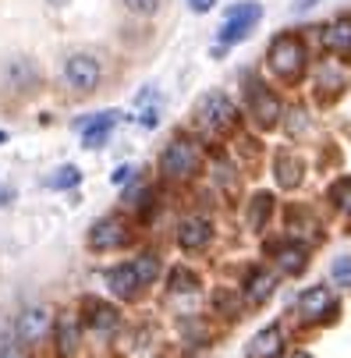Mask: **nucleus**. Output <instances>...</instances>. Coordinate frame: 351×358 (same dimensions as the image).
Returning a JSON list of instances; mask_svg holds the SVG:
<instances>
[{"mask_svg":"<svg viewBox=\"0 0 351 358\" xmlns=\"http://www.w3.org/2000/svg\"><path fill=\"white\" fill-rule=\"evenodd\" d=\"M306 64H309V50L306 43L298 39L294 32H284L270 43V71L284 82H298L306 75Z\"/></svg>","mask_w":351,"mask_h":358,"instance_id":"1","label":"nucleus"},{"mask_svg":"<svg viewBox=\"0 0 351 358\" xmlns=\"http://www.w3.org/2000/svg\"><path fill=\"white\" fill-rule=\"evenodd\" d=\"M199 167H203V149L195 145V138H174L160 152V174L167 181H188Z\"/></svg>","mask_w":351,"mask_h":358,"instance_id":"2","label":"nucleus"},{"mask_svg":"<svg viewBox=\"0 0 351 358\" xmlns=\"http://www.w3.org/2000/svg\"><path fill=\"white\" fill-rule=\"evenodd\" d=\"M195 121L210 135H227L238 124V107L224 92H206V96H199V103H195Z\"/></svg>","mask_w":351,"mask_h":358,"instance_id":"3","label":"nucleus"},{"mask_svg":"<svg viewBox=\"0 0 351 358\" xmlns=\"http://www.w3.org/2000/svg\"><path fill=\"white\" fill-rule=\"evenodd\" d=\"M263 18V8L259 4H238L227 11V22L217 29V39L220 43H238V39H248V32L256 29V22Z\"/></svg>","mask_w":351,"mask_h":358,"instance_id":"4","label":"nucleus"},{"mask_svg":"<svg viewBox=\"0 0 351 358\" xmlns=\"http://www.w3.org/2000/svg\"><path fill=\"white\" fill-rule=\"evenodd\" d=\"M99 78H103V71H99V61L89 57V54H75L64 61V82L75 89V92H92L99 85Z\"/></svg>","mask_w":351,"mask_h":358,"instance_id":"5","label":"nucleus"},{"mask_svg":"<svg viewBox=\"0 0 351 358\" xmlns=\"http://www.w3.org/2000/svg\"><path fill=\"white\" fill-rule=\"evenodd\" d=\"M334 309H337V301H334V291L327 284H316V287L298 294V316H302V323H320Z\"/></svg>","mask_w":351,"mask_h":358,"instance_id":"6","label":"nucleus"},{"mask_svg":"<svg viewBox=\"0 0 351 358\" xmlns=\"http://www.w3.org/2000/svg\"><path fill=\"white\" fill-rule=\"evenodd\" d=\"M128 224L121 217H103V220H96L92 231H89V245L96 252H110V248H121L128 241Z\"/></svg>","mask_w":351,"mask_h":358,"instance_id":"7","label":"nucleus"},{"mask_svg":"<svg viewBox=\"0 0 351 358\" xmlns=\"http://www.w3.org/2000/svg\"><path fill=\"white\" fill-rule=\"evenodd\" d=\"M50 327H54V316H50V309H43V305H32V309H25V313L18 316L15 334H18L22 344H39V341L50 334Z\"/></svg>","mask_w":351,"mask_h":358,"instance_id":"8","label":"nucleus"},{"mask_svg":"<svg viewBox=\"0 0 351 358\" xmlns=\"http://www.w3.org/2000/svg\"><path fill=\"white\" fill-rule=\"evenodd\" d=\"M248 114L256 117L259 128H277L284 107H280L277 92H270V89H248Z\"/></svg>","mask_w":351,"mask_h":358,"instance_id":"9","label":"nucleus"},{"mask_svg":"<svg viewBox=\"0 0 351 358\" xmlns=\"http://www.w3.org/2000/svg\"><path fill=\"white\" fill-rule=\"evenodd\" d=\"M270 259L277 263V270L284 277H294L309 266V248L298 241H280V245H270Z\"/></svg>","mask_w":351,"mask_h":358,"instance_id":"10","label":"nucleus"},{"mask_svg":"<svg viewBox=\"0 0 351 358\" xmlns=\"http://www.w3.org/2000/svg\"><path fill=\"white\" fill-rule=\"evenodd\" d=\"M178 245L185 248V252H199V248H206L210 245V238H213V227H210V220H203V217H185L181 224H178Z\"/></svg>","mask_w":351,"mask_h":358,"instance_id":"11","label":"nucleus"},{"mask_svg":"<svg viewBox=\"0 0 351 358\" xmlns=\"http://www.w3.org/2000/svg\"><path fill=\"white\" fill-rule=\"evenodd\" d=\"M280 355H284V330L277 323L259 330L245 348V358H280Z\"/></svg>","mask_w":351,"mask_h":358,"instance_id":"12","label":"nucleus"},{"mask_svg":"<svg viewBox=\"0 0 351 358\" xmlns=\"http://www.w3.org/2000/svg\"><path fill=\"white\" fill-rule=\"evenodd\" d=\"M107 287H110V294H117V298H124V301H131V298L142 294V280H138V273H135L131 263L110 266V270H107Z\"/></svg>","mask_w":351,"mask_h":358,"instance_id":"13","label":"nucleus"},{"mask_svg":"<svg viewBox=\"0 0 351 358\" xmlns=\"http://www.w3.org/2000/svg\"><path fill=\"white\" fill-rule=\"evenodd\" d=\"M114 121H117V110H103V114L82 121V124H78V128H82V145H85V149H99V145L110 138Z\"/></svg>","mask_w":351,"mask_h":358,"instance_id":"14","label":"nucleus"},{"mask_svg":"<svg viewBox=\"0 0 351 358\" xmlns=\"http://www.w3.org/2000/svg\"><path fill=\"white\" fill-rule=\"evenodd\" d=\"M4 78H8V85H11L15 92H29V89L39 85V68H36L29 57H15V61L8 64Z\"/></svg>","mask_w":351,"mask_h":358,"instance_id":"15","label":"nucleus"},{"mask_svg":"<svg viewBox=\"0 0 351 358\" xmlns=\"http://www.w3.org/2000/svg\"><path fill=\"white\" fill-rule=\"evenodd\" d=\"M287 224H291V238H298V245H309V241H320L323 238L320 220L309 217L306 210H291L287 213Z\"/></svg>","mask_w":351,"mask_h":358,"instance_id":"16","label":"nucleus"},{"mask_svg":"<svg viewBox=\"0 0 351 358\" xmlns=\"http://www.w3.org/2000/svg\"><path fill=\"white\" fill-rule=\"evenodd\" d=\"M273 291H277V277L266 273V270H252V273L245 277V298L252 301V305H263Z\"/></svg>","mask_w":351,"mask_h":358,"instance_id":"17","label":"nucleus"},{"mask_svg":"<svg viewBox=\"0 0 351 358\" xmlns=\"http://www.w3.org/2000/svg\"><path fill=\"white\" fill-rule=\"evenodd\" d=\"M89 327H92V334L107 337V334H114V330L121 327V316H117V309H114V305L92 301V305H89Z\"/></svg>","mask_w":351,"mask_h":358,"instance_id":"18","label":"nucleus"},{"mask_svg":"<svg viewBox=\"0 0 351 358\" xmlns=\"http://www.w3.org/2000/svg\"><path fill=\"white\" fill-rule=\"evenodd\" d=\"M277 185L280 188H298V185H302V160H298L294 157V152H277Z\"/></svg>","mask_w":351,"mask_h":358,"instance_id":"19","label":"nucleus"},{"mask_svg":"<svg viewBox=\"0 0 351 358\" xmlns=\"http://www.w3.org/2000/svg\"><path fill=\"white\" fill-rule=\"evenodd\" d=\"M78 341H82V323L75 316H64L57 323V355L61 358H71L78 351Z\"/></svg>","mask_w":351,"mask_h":358,"instance_id":"20","label":"nucleus"},{"mask_svg":"<svg viewBox=\"0 0 351 358\" xmlns=\"http://www.w3.org/2000/svg\"><path fill=\"white\" fill-rule=\"evenodd\" d=\"M270 213H273V195L270 192H256L252 202H248V227L263 231L266 220H270Z\"/></svg>","mask_w":351,"mask_h":358,"instance_id":"21","label":"nucleus"},{"mask_svg":"<svg viewBox=\"0 0 351 358\" xmlns=\"http://www.w3.org/2000/svg\"><path fill=\"white\" fill-rule=\"evenodd\" d=\"M323 46L334 54H351V22H334L323 36Z\"/></svg>","mask_w":351,"mask_h":358,"instance_id":"22","label":"nucleus"},{"mask_svg":"<svg viewBox=\"0 0 351 358\" xmlns=\"http://www.w3.org/2000/svg\"><path fill=\"white\" fill-rule=\"evenodd\" d=\"M199 287V277L188 270V266H174L171 277H167V291L171 294H192Z\"/></svg>","mask_w":351,"mask_h":358,"instance_id":"23","label":"nucleus"},{"mask_svg":"<svg viewBox=\"0 0 351 358\" xmlns=\"http://www.w3.org/2000/svg\"><path fill=\"white\" fill-rule=\"evenodd\" d=\"M131 266H135V273H138L142 287H149V284H157V277H160V259H157L153 252H142L138 259H131Z\"/></svg>","mask_w":351,"mask_h":358,"instance_id":"24","label":"nucleus"},{"mask_svg":"<svg viewBox=\"0 0 351 358\" xmlns=\"http://www.w3.org/2000/svg\"><path fill=\"white\" fill-rule=\"evenodd\" d=\"M330 202H334L344 217H351V178H341V181L330 188Z\"/></svg>","mask_w":351,"mask_h":358,"instance_id":"25","label":"nucleus"},{"mask_svg":"<svg viewBox=\"0 0 351 358\" xmlns=\"http://www.w3.org/2000/svg\"><path fill=\"white\" fill-rule=\"evenodd\" d=\"M78 181H82V171L71 167V164H68V167H57V174H50V178H46L50 188H75Z\"/></svg>","mask_w":351,"mask_h":358,"instance_id":"26","label":"nucleus"},{"mask_svg":"<svg viewBox=\"0 0 351 358\" xmlns=\"http://www.w3.org/2000/svg\"><path fill=\"white\" fill-rule=\"evenodd\" d=\"M330 277H334V284L351 287V255H337L334 266H330Z\"/></svg>","mask_w":351,"mask_h":358,"instance_id":"27","label":"nucleus"},{"mask_svg":"<svg viewBox=\"0 0 351 358\" xmlns=\"http://www.w3.org/2000/svg\"><path fill=\"white\" fill-rule=\"evenodd\" d=\"M124 8L131 11V15H157V8H160V0H124Z\"/></svg>","mask_w":351,"mask_h":358,"instance_id":"28","label":"nucleus"},{"mask_svg":"<svg viewBox=\"0 0 351 358\" xmlns=\"http://www.w3.org/2000/svg\"><path fill=\"white\" fill-rule=\"evenodd\" d=\"M298 131H306V117H302V110H291V117H287V135H298Z\"/></svg>","mask_w":351,"mask_h":358,"instance_id":"29","label":"nucleus"},{"mask_svg":"<svg viewBox=\"0 0 351 358\" xmlns=\"http://www.w3.org/2000/svg\"><path fill=\"white\" fill-rule=\"evenodd\" d=\"M0 358H25V348L15 344V341H8L4 348H0Z\"/></svg>","mask_w":351,"mask_h":358,"instance_id":"30","label":"nucleus"},{"mask_svg":"<svg viewBox=\"0 0 351 358\" xmlns=\"http://www.w3.org/2000/svg\"><path fill=\"white\" fill-rule=\"evenodd\" d=\"M188 8H192L195 15H206V11L217 8V0H188Z\"/></svg>","mask_w":351,"mask_h":358,"instance_id":"31","label":"nucleus"},{"mask_svg":"<svg viewBox=\"0 0 351 358\" xmlns=\"http://www.w3.org/2000/svg\"><path fill=\"white\" fill-rule=\"evenodd\" d=\"M316 4H320V0H294L291 11H294V15H306V11H313Z\"/></svg>","mask_w":351,"mask_h":358,"instance_id":"32","label":"nucleus"},{"mask_svg":"<svg viewBox=\"0 0 351 358\" xmlns=\"http://www.w3.org/2000/svg\"><path fill=\"white\" fill-rule=\"evenodd\" d=\"M131 174H135L131 167H117V171H114V185H124V181H131Z\"/></svg>","mask_w":351,"mask_h":358,"instance_id":"33","label":"nucleus"},{"mask_svg":"<svg viewBox=\"0 0 351 358\" xmlns=\"http://www.w3.org/2000/svg\"><path fill=\"white\" fill-rule=\"evenodd\" d=\"M8 202H11V192H8V188H0V206H8Z\"/></svg>","mask_w":351,"mask_h":358,"instance_id":"34","label":"nucleus"},{"mask_svg":"<svg viewBox=\"0 0 351 358\" xmlns=\"http://www.w3.org/2000/svg\"><path fill=\"white\" fill-rule=\"evenodd\" d=\"M294 358H313V355H306V351H294Z\"/></svg>","mask_w":351,"mask_h":358,"instance_id":"35","label":"nucleus"},{"mask_svg":"<svg viewBox=\"0 0 351 358\" xmlns=\"http://www.w3.org/2000/svg\"><path fill=\"white\" fill-rule=\"evenodd\" d=\"M50 4H54V8H61V4H68V0H50Z\"/></svg>","mask_w":351,"mask_h":358,"instance_id":"36","label":"nucleus"},{"mask_svg":"<svg viewBox=\"0 0 351 358\" xmlns=\"http://www.w3.org/2000/svg\"><path fill=\"white\" fill-rule=\"evenodd\" d=\"M4 138H8V135H4V131H0V142H4Z\"/></svg>","mask_w":351,"mask_h":358,"instance_id":"37","label":"nucleus"}]
</instances>
